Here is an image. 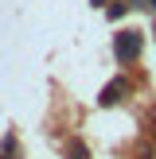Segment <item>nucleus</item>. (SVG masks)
<instances>
[{"label": "nucleus", "mask_w": 156, "mask_h": 159, "mask_svg": "<svg viewBox=\"0 0 156 159\" xmlns=\"http://www.w3.org/2000/svg\"><path fill=\"white\" fill-rule=\"evenodd\" d=\"M113 54H117V62H133L140 54V31H117Z\"/></svg>", "instance_id": "f257e3e1"}, {"label": "nucleus", "mask_w": 156, "mask_h": 159, "mask_svg": "<svg viewBox=\"0 0 156 159\" xmlns=\"http://www.w3.org/2000/svg\"><path fill=\"white\" fill-rule=\"evenodd\" d=\"M121 93H129V82H125V78H117L113 85H105V89H101V105H117V101H121Z\"/></svg>", "instance_id": "f03ea898"}, {"label": "nucleus", "mask_w": 156, "mask_h": 159, "mask_svg": "<svg viewBox=\"0 0 156 159\" xmlns=\"http://www.w3.org/2000/svg\"><path fill=\"white\" fill-rule=\"evenodd\" d=\"M148 8H156V0H148Z\"/></svg>", "instance_id": "7ed1b4c3"}]
</instances>
